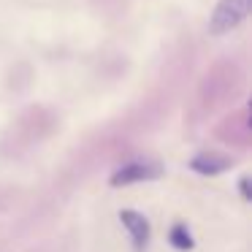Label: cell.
<instances>
[{
  "instance_id": "obj_1",
  "label": "cell",
  "mask_w": 252,
  "mask_h": 252,
  "mask_svg": "<svg viewBox=\"0 0 252 252\" xmlns=\"http://www.w3.org/2000/svg\"><path fill=\"white\" fill-rule=\"evenodd\" d=\"M250 6L252 0H220L212 14V22H209V33L222 35L228 30L239 28L247 19V14H250Z\"/></svg>"
},
{
  "instance_id": "obj_2",
  "label": "cell",
  "mask_w": 252,
  "mask_h": 252,
  "mask_svg": "<svg viewBox=\"0 0 252 252\" xmlns=\"http://www.w3.org/2000/svg\"><path fill=\"white\" fill-rule=\"evenodd\" d=\"M160 176V165L155 163H141V160H133L125 163L122 168H117L111 174V187H125V185H136V182H149Z\"/></svg>"
},
{
  "instance_id": "obj_3",
  "label": "cell",
  "mask_w": 252,
  "mask_h": 252,
  "mask_svg": "<svg viewBox=\"0 0 252 252\" xmlns=\"http://www.w3.org/2000/svg\"><path fill=\"white\" fill-rule=\"evenodd\" d=\"M122 225L127 228V233H130V241H133V250L136 252H144L149 244V236H152V228H149L147 217L138 212H133V209H125V212L120 214Z\"/></svg>"
},
{
  "instance_id": "obj_4",
  "label": "cell",
  "mask_w": 252,
  "mask_h": 252,
  "mask_svg": "<svg viewBox=\"0 0 252 252\" xmlns=\"http://www.w3.org/2000/svg\"><path fill=\"white\" fill-rule=\"evenodd\" d=\"M233 165V158L228 155H214V152H203V155H195L190 160V168L201 176H217L222 171H228Z\"/></svg>"
},
{
  "instance_id": "obj_5",
  "label": "cell",
  "mask_w": 252,
  "mask_h": 252,
  "mask_svg": "<svg viewBox=\"0 0 252 252\" xmlns=\"http://www.w3.org/2000/svg\"><path fill=\"white\" fill-rule=\"evenodd\" d=\"M168 239H171V244H174V250H182V252L192 250V236H190V230H187V225H174Z\"/></svg>"
},
{
  "instance_id": "obj_6",
  "label": "cell",
  "mask_w": 252,
  "mask_h": 252,
  "mask_svg": "<svg viewBox=\"0 0 252 252\" xmlns=\"http://www.w3.org/2000/svg\"><path fill=\"white\" fill-rule=\"evenodd\" d=\"M239 190H241V198H244V201H250V179H247V176H241Z\"/></svg>"
}]
</instances>
